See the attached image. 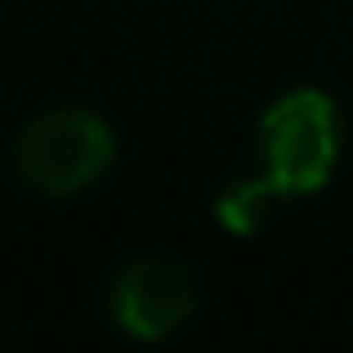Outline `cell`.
Listing matches in <instances>:
<instances>
[{
    "mask_svg": "<svg viewBox=\"0 0 353 353\" xmlns=\"http://www.w3.org/2000/svg\"><path fill=\"white\" fill-rule=\"evenodd\" d=\"M340 157V112L322 90H291L259 121V161L277 197L322 188Z\"/></svg>",
    "mask_w": 353,
    "mask_h": 353,
    "instance_id": "obj_1",
    "label": "cell"
},
{
    "mask_svg": "<svg viewBox=\"0 0 353 353\" xmlns=\"http://www.w3.org/2000/svg\"><path fill=\"white\" fill-rule=\"evenodd\" d=\"M117 139L103 117L85 108H50L36 121H27L14 143V165L18 179L36 192L68 197L81 192L112 165Z\"/></svg>",
    "mask_w": 353,
    "mask_h": 353,
    "instance_id": "obj_2",
    "label": "cell"
},
{
    "mask_svg": "<svg viewBox=\"0 0 353 353\" xmlns=\"http://www.w3.org/2000/svg\"><path fill=\"white\" fill-rule=\"evenodd\" d=\"M197 286L179 259L143 255L130 259L112 282V313L134 340H161L192 318Z\"/></svg>",
    "mask_w": 353,
    "mask_h": 353,
    "instance_id": "obj_3",
    "label": "cell"
},
{
    "mask_svg": "<svg viewBox=\"0 0 353 353\" xmlns=\"http://www.w3.org/2000/svg\"><path fill=\"white\" fill-rule=\"evenodd\" d=\"M277 197V188L259 174V179H241L233 183V188H224V197L215 201V215L224 219L233 233H250V228L264 224L268 215V201Z\"/></svg>",
    "mask_w": 353,
    "mask_h": 353,
    "instance_id": "obj_4",
    "label": "cell"
}]
</instances>
